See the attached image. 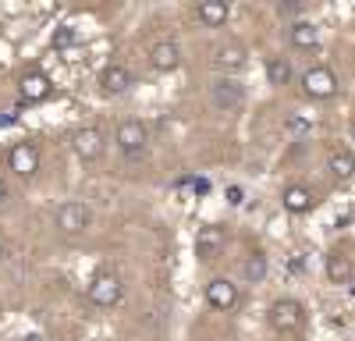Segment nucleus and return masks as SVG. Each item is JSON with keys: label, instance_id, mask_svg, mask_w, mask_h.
I'll return each instance as SVG.
<instances>
[{"label": "nucleus", "instance_id": "4", "mask_svg": "<svg viewBox=\"0 0 355 341\" xmlns=\"http://www.w3.org/2000/svg\"><path fill=\"white\" fill-rule=\"evenodd\" d=\"M89 302L100 306V309L117 306V302H121V277L110 274V270L96 274V277H93V284H89Z\"/></svg>", "mask_w": 355, "mask_h": 341}, {"label": "nucleus", "instance_id": "28", "mask_svg": "<svg viewBox=\"0 0 355 341\" xmlns=\"http://www.w3.org/2000/svg\"><path fill=\"white\" fill-rule=\"evenodd\" d=\"M352 295H355V281H352Z\"/></svg>", "mask_w": 355, "mask_h": 341}, {"label": "nucleus", "instance_id": "7", "mask_svg": "<svg viewBox=\"0 0 355 341\" xmlns=\"http://www.w3.org/2000/svg\"><path fill=\"white\" fill-rule=\"evenodd\" d=\"M8 164H11L15 175H21V178H33L36 170H40V150L33 146V142H15L11 153H8Z\"/></svg>", "mask_w": 355, "mask_h": 341}, {"label": "nucleus", "instance_id": "1", "mask_svg": "<svg viewBox=\"0 0 355 341\" xmlns=\"http://www.w3.org/2000/svg\"><path fill=\"white\" fill-rule=\"evenodd\" d=\"M210 103H214V110H220V114L242 110V103H245L242 82H234V78H217V82L210 85Z\"/></svg>", "mask_w": 355, "mask_h": 341}, {"label": "nucleus", "instance_id": "6", "mask_svg": "<svg viewBox=\"0 0 355 341\" xmlns=\"http://www.w3.org/2000/svg\"><path fill=\"white\" fill-rule=\"evenodd\" d=\"M302 89H306V96H313V100H327V96L338 93V75H334L331 68L316 64V68H309V71L302 75Z\"/></svg>", "mask_w": 355, "mask_h": 341}, {"label": "nucleus", "instance_id": "18", "mask_svg": "<svg viewBox=\"0 0 355 341\" xmlns=\"http://www.w3.org/2000/svg\"><path fill=\"white\" fill-rule=\"evenodd\" d=\"M50 93V82H46V75H40V71H28L25 78H21V96L25 100H43Z\"/></svg>", "mask_w": 355, "mask_h": 341}, {"label": "nucleus", "instance_id": "11", "mask_svg": "<svg viewBox=\"0 0 355 341\" xmlns=\"http://www.w3.org/2000/svg\"><path fill=\"white\" fill-rule=\"evenodd\" d=\"M128 85H132V71H128L125 64H107V68H103V75H100V89H103L107 96H121V93H128Z\"/></svg>", "mask_w": 355, "mask_h": 341}, {"label": "nucleus", "instance_id": "12", "mask_svg": "<svg viewBox=\"0 0 355 341\" xmlns=\"http://www.w3.org/2000/svg\"><path fill=\"white\" fill-rule=\"evenodd\" d=\"M214 64L224 68V71L242 68L245 64V46L242 43H220V46H214Z\"/></svg>", "mask_w": 355, "mask_h": 341}, {"label": "nucleus", "instance_id": "10", "mask_svg": "<svg viewBox=\"0 0 355 341\" xmlns=\"http://www.w3.org/2000/svg\"><path fill=\"white\" fill-rule=\"evenodd\" d=\"M71 146H75L78 160H100L103 157V135H100V128H78L71 135Z\"/></svg>", "mask_w": 355, "mask_h": 341}, {"label": "nucleus", "instance_id": "21", "mask_svg": "<svg viewBox=\"0 0 355 341\" xmlns=\"http://www.w3.org/2000/svg\"><path fill=\"white\" fill-rule=\"evenodd\" d=\"M327 277H331L334 284H341V281H348V277H352V267H348L345 256H338V252H331V256H327Z\"/></svg>", "mask_w": 355, "mask_h": 341}, {"label": "nucleus", "instance_id": "8", "mask_svg": "<svg viewBox=\"0 0 355 341\" xmlns=\"http://www.w3.org/2000/svg\"><path fill=\"white\" fill-rule=\"evenodd\" d=\"M224 245H227L224 227H217V224L199 227V235H196V256L199 260H217V256L224 252Z\"/></svg>", "mask_w": 355, "mask_h": 341}, {"label": "nucleus", "instance_id": "3", "mask_svg": "<svg viewBox=\"0 0 355 341\" xmlns=\"http://www.w3.org/2000/svg\"><path fill=\"white\" fill-rule=\"evenodd\" d=\"M266 320H270V327L277 334H295L302 327V306L295 299H277L270 306V313H266Z\"/></svg>", "mask_w": 355, "mask_h": 341}, {"label": "nucleus", "instance_id": "20", "mask_svg": "<svg viewBox=\"0 0 355 341\" xmlns=\"http://www.w3.org/2000/svg\"><path fill=\"white\" fill-rule=\"evenodd\" d=\"M242 274H245L249 284H259V281L266 277V256H263V252H252L249 260H245V267H242Z\"/></svg>", "mask_w": 355, "mask_h": 341}, {"label": "nucleus", "instance_id": "13", "mask_svg": "<svg viewBox=\"0 0 355 341\" xmlns=\"http://www.w3.org/2000/svg\"><path fill=\"white\" fill-rule=\"evenodd\" d=\"M313 207H316V199L306 185H288L284 189V210L288 213H309Z\"/></svg>", "mask_w": 355, "mask_h": 341}, {"label": "nucleus", "instance_id": "17", "mask_svg": "<svg viewBox=\"0 0 355 341\" xmlns=\"http://www.w3.org/2000/svg\"><path fill=\"white\" fill-rule=\"evenodd\" d=\"M327 170H331L334 178L348 182V178L355 175V153H348V150H338V153H331V160H327Z\"/></svg>", "mask_w": 355, "mask_h": 341}, {"label": "nucleus", "instance_id": "15", "mask_svg": "<svg viewBox=\"0 0 355 341\" xmlns=\"http://www.w3.org/2000/svg\"><path fill=\"white\" fill-rule=\"evenodd\" d=\"M291 43L299 46V50H313L320 43V28L313 21H295L291 25Z\"/></svg>", "mask_w": 355, "mask_h": 341}, {"label": "nucleus", "instance_id": "14", "mask_svg": "<svg viewBox=\"0 0 355 341\" xmlns=\"http://www.w3.org/2000/svg\"><path fill=\"white\" fill-rule=\"evenodd\" d=\"M178 61H182V53H178L174 43H157V46L150 50V64H153L157 71H174Z\"/></svg>", "mask_w": 355, "mask_h": 341}, {"label": "nucleus", "instance_id": "2", "mask_svg": "<svg viewBox=\"0 0 355 341\" xmlns=\"http://www.w3.org/2000/svg\"><path fill=\"white\" fill-rule=\"evenodd\" d=\"M53 220H57V227H61L64 235H78V231H85V227L93 224V210H89L85 203H78V199H68V203L57 207Z\"/></svg>", "mask_w": 355, "mask_h": 341}, {"label": "nucleus", "instance_id": "24", "mask_svg": "<svg viewBox=\"0 0 355 341\" xmlns=\"http://www.w3.org/2000/svg\"><path fill=\"white\" fill-rule=\"evenodd\" d=\"M227 203H231V207H239V203H242V189H239V185H231V189H227Z\"/></svg>", "mask_w": 355, "mask_h": 341}, {"label": "nucleus", "instance_id": "19", "mask_svg": "<svg viewBox=\"0 0 355 341\" xmlns=\"http://www.w3.org/2000/svg\"><path fill=\"white\" fill-rule=\"evenodd\" d=\"M288 78H291L288 57H270V61H266V82L270 85H288Z\"/></svg>", "mask_w": 355, "mask_h": 341}, {"label": "nucleus", "instance_id": "25", "mask_svg": "<svg viewBox=\"0 0 355 341\" xmlns=\"http://www.w3.org/2000/svg\"><path fill=\"white\" fill-rule=\"evenodd\" d=\"M25 341H46V338H40V334H28Z\"/></svg>", "mask_w": 355, "mask_h": 341}, {"label": "nucleus", "instance_id": "23", "mask_svg": "<svg viewBox=\"0 0 355 341\" xmlns=\"http://www.w3.org/2000/svg\"><path fill=\"white\" fill-rule=\"evenodd\" d=\"M71 43H75V28H71V25H61V28L53 33V46L64 50V46H71Z\"/></svg>", "mask_w": 355, "mask_h": 341}, {"label": "nucleus", "instance_id": "22", "mask_svg": "<svg viewBox=\"0 0 355 341\" xmlns=\"http://www.w3.org/2000/svg\"><path fill=\"white\" fill-rule=\"evenodd\" d=\"M284 125H288L291 132H309V128H313V118H309V114H288Z\"/></svg>", "mask_w": 355, "mask_h": 341}, {"label": "nucleus", "instance_id": "5", "mask_svg": "<svg viewBox=\"0 0 355 341\" xmlns=\"http://www.w3.org/2000/svg\"><path fill=\"white\" fill-rule=\"evenodd\" d=\"M114 142H117V150H121V153H128V157H142V153H146V142H150V132H146L142 121H132V118H128V121L117 125Z\"/></svg>", "mask_w": 355, "mask_h": 341}, {"label": "nucleus", "instance_id": "27", "mask_svg": "<svg viewBox=\"0 0 355 341\" xmlns=\"http://www.w3.org/2000/svg\"><path fill=\"white\" fill-rule=\"evenodd\" d=\"M0 260H4V245H0Z\"/></svg>", "mask_w": 355, "mask_h": 341}, {"label": "nucleus", "instance_id": "26", "mask_svg": "<svg viewBox=\"0 0 355 341\" xmlns=\"http://www.w3.org/2000/svg\"><path fill=\"white\" fill-rule=\"evenodd\" d=\"M4 192H8V189H4V182H0V199H4Z\"/></svg>", "mask_w": 355, "mask_h": 341}, {"label": "nucleus", "instance_id": "16", "mask_svg": "<svg viewBox=\"0 0 355 341\" xmlns=\"http://www.w3.org/2000/svg\"><path fill=\"white\" fill-rule=\"evenodd\" d=\"M227 15H231L227 0H202L199 4V21H206V25H224Z\"/></svg>", "mask_w": 355, "mask_h": 341}, {"label": "nucleus", "instance_id": "9", "mask_svg": "<svg viewBox=\"0 0 355 341\" xmlns=\"http://www.w3.org/2000/svg\"><path fill=\"white\" fill-rule=\"evenodd\" d=\"M206 302H210L214 309H220V313H227V309L239 306V288H234L227 277H214L210 284H206Z\"/></svg>", "mask_w": 355, "mask_h": 341}]
</instances>
